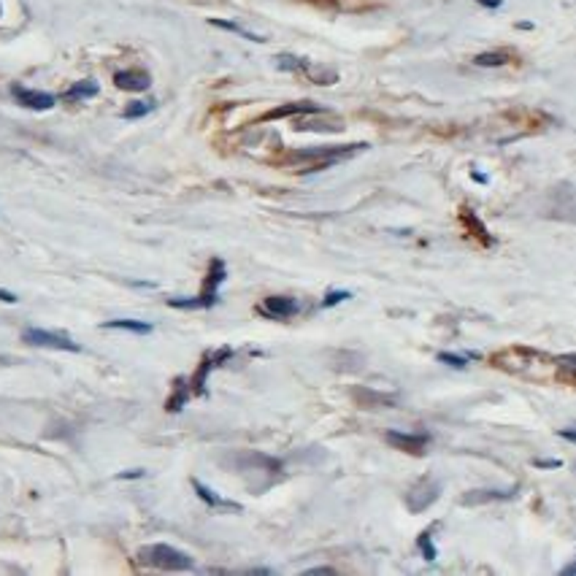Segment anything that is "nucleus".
Instances as JSON below:
<instances>
[{
	"instance_id": "nucleus-7",
	"label": "nucleus",
	"mask_w": 576,
	"mask_h": 576,
	"mask_svg": "<svg viewBox=\"0 0 576 576\" xmlns=\"http://www.w3.org/2000/svg\"><path fill=\"white\" fill-rule=\"evenodd\" d=\"M260 311L271 320H290L293 314H298V300L287 298V295H271V298L263 300Z\"/></svg>"
},
{
	"instance_id": "nucleus-21",
	"label": "nucleus",
	"mask_w": 576,
	"mask_h": 576,
	"mask_svg": "<svg viewBox=\"0 0 576 576\" xmlns=\"http://www.w3.org/2000/svg\"><path fill=\"white\" fill-rule=\"evenodd\" d=\"M417 547H420V552L425 555V560H430V563H433L435 557H438V552H435V547H433V538H430V530L420 533V538H417Z\"/></svg>"
},
{
	"instance_id": "nucleus-15",
	"label": "nucleus",
	"mask_w": 576,
	"mask_h": 576,
	"mask_svg": "<svg viewBox=\"0 0 576 576\" xmlns=\"http://www.w3.org/2000/svg\"><path fill=\"white\" fill-rule=\"evenodd\" d=\"M192 487H195V492H198V498H203L208 506H214V509H228V512H238V506L236 503H228V500L217 498L211 490L206 485H201V482H192Z\"/></svg>"
},
{
	"instance_id": "nucleus-26",
	"label": "nucleus",
	"mask_w": 576,
	"mask_h": 576,
	"mask_svg": "<svg viewBox=\"0 0 576 576\" xmlns=\"http://www.w3.org/2000/svg\"><path fill=\"white\" fill-rule=\"evenodd\" d=\"M308 576H330V574H335L333 568H328V565H322V568H308L306 571Z\"/></svg>"
},
{
	"instance_id": "nucleus-11",
	"label": "nucleus",
	"mask_w": 576,
	"mask_h": 576,
	"mask_svg": "<svg viewBox=\"0 0 576 576\" xmlns=\"http://www.w3.org/2000/svg\"><path fill=\"white\" fill-rule=\"evenodd\" d=\"M460 219H463V225H465V228H468V233H471V236H474L476 241L482 243V246H490V243H492V236H490V233H487V228L485 225H482V219L476 217L474 211H471V208H463L460 211Z\"/></svg>"
},
{
	"instance_id": "nucleus-16",
	"label": "nucleus",
	"mask_w": 576,
	"mask_h": 576,
	"mask_svg": "<svg viewBox=\"0 0 576 576\" xmlns=\"http://www.w3.org/2000/svg\"><path fill=\"white\" fill-rule=\"evenodd\" d=\"M98 92H101V87L92 79H87V81H79V84H74L71 90L65 92V101H84V98H95Z\"/></svg>"
},
{
	"instance_id": "nucleus-25",
	"label": "nucleus",
	"mask_w": 576,
	"mask_h": 576,
	"mask_svg": "<svg viewBox=\"0 0 576 576\" xmlns=\"http://www.w3.org/2000/svg\"><path fill=\"white\" fill-rule=\"evenodd\" d=\"M438 360L447 363V365H452V368H465V365H468V360L465 358H460V355H449V352H441Z\"/></svg>"
},
{
	"instance_id": "nucleus-19",
	"label": "nucleus",
	"mask_w": 576,
	"mask_h": 576,
	"mask_svg": "<svg viewBox=\"0 0 576 576\" xmlns=\"http://www.w3.org/2000/svg\"><path fill=\"white\" fill-rule=\"evenodd\" d=\"M211 25L214 27H222V30H231V33H236V36H241V39L246 41H255V44H263V36H255V33H249V30H243L241 25H233V22H225V19H211Z\"/></svg>"
},
{
	"instance_id": "nucleus-17",
	"label": "nucleus",
	"mask_w": 576,
	"mask_h": 576,
	"mask_svg": "<svg viewBox=\"0 0 576 576\" xmlns=\"http://www.w3.org/2000/svg\"><path fill=\"white\" fill-rule=\"evenodd\" d=\"M509 60H512L509 51H482V54L474 57V65H479V68H500V65H506Z\"/></svg>"
},
{
	"instance_id": "nucleus-14",
	"label": "nucleus",
	"mask_w": 576,
	"mask_h": 576,
	"mask_svg": "<svg viewBox=\"0 0 576 576\" xmlns=\"http://www.w3.org/2000/svg\"><path fill=\"white\" fill-rule=\"evenodd\" d=\"M103 328L106 330H128V333H152V325L149 322H138V320H111V322H103Z\"/></svg>"
},
{
	"instance_id": "nucleus-22",
	"label": "nucleus",
	"mask_w": 576,
	"mask_h": 576,
	"mask_svg": "<svg viewBox=\"0 0 576 576\" xmlns=\"http://www.w3.org/2000/svg\"><path fill=\"white\" fill-rule=\"evenodd\" d=\"M276 63L279 68L284 71H306V60H298V57H290V54H282V57H276Z\"/></svg>"
},
{
	"instance_id": "nucleus-10",
	"label": "nucleus",
	"mask_w": 576,
	"mask_h": 576,
	"mask_svg": "<svg viewBox=\"0 0 576 576\" xmlns=\"http://www.w3.org/2000/svg\"><path fill=\"white\" fill-rule=\"evenodd\" d=\"M322 108L317 106V103H287V106H279V108H273V111H268V114L263 116L266 122H271V119H282V116H295V114H320Z\"/></svg>"
},
{
	"instance_id": "nucleus-20",
	"label": "nucleus",
	"mask_w": 576,
	"mask_h": 576,
	"mask_svg": "<svg viewBox=\"0 0 576 576\" xmlns=\"http://www.w3.org/2000/svg\"><path fill=\"white\" fill-rule=\"evenodd\" d=\"M187 395H190V390H187V382L179 379L176 382V390H173V395L168 400V411H179L184 403H187Z\"/></svg>"
},
{
	"instance_id": "nucleus-29",
	"label": "nucleus",
	"mask_w": 576,
	"mask_h": 576,
	"mask_svg": "<svg viewBox=\"0 0 576 576\" xmlns=\"http://www.w3.org/2000/svg\"><path fill=\"white\" fill-rule=\"evenodd\" d=\"M476 3H479V6H485V9H498L503 0H476Z\"/></svg>"
},
{
	"instance_id": "nucleus-1",
	"label": "nucleus",
	"mask_w": 576,
	"mask_h": 576,
	"mask_svg": "<svg viewBox=\"0 0 576 576\" xmlns=\"http://www.w3.org/2000/svg\"><path fill=\"white\" fill-rule=\"evenodd\" d=\"M138 560L143 565H154V568H166V571H190L192 557L187 552L173 550L168 544H149L138 550Z\"/></svg>"
},
{
	"instance_id": "nucleus-23",
	"label": "nucleus",
	"mask_w": 576,
	"mask_h": 576,
	"mask_svg": "<svg viewBox=\"0 0 576 576\" xmlns=\"http://www.w3.org/2000/svg\"><path fill=\"white\" fill-rule=\"evenodd\" d=\"M154 108V103H133V106H128V111H125V119H138V116H146L149 111Z\"/></svg>"
},
{
	"instance_id": "nucleus-31",
	"label": "nucleus",
	"mask_w": 576,
	"mask_h": 576,
	"mask_svg": "<svg viewBox=\"0 0 576 576\" xmlns=\"http://www.w3.org/2000/svg\"><path fill=\"white\" fill-rule=\"evenodd\" d=\"M143 476V471H128V474H119V479H138Z\"/></svg>"
},
{
	"instance_id": "nucleus-8",
	"label": "nucleus",
	"mask_w": 576,
	"mask_h": 576,
	"mask_svg": "<svg viewBox=\"0 0 576 576\" xmlns=\"http://www.w3.org/2000/svg\"><path fill=\"white\" fill-rule=\"evenodd\" d=\"M14 98L19 106H25V108H33V111H49L54 108V103L57 98L49 95V92H39V90H25V87H14Z\"/></svg>"
},
{
	"instance_id": "nucleus-6",
	"label": "nucleus",
	"mask_w": 576,
	"mask_h": 576,
	"mask_svg": "<svg viewBox=\"0 0 576 576\" xmlns=\"http://www.w3.org/2000/svg\"><path fill=\"white\" fill-rule=\"evenodd\" d=\"M438 492H441V485H438V482H433V479H423L420 485H414V490L409 492L406 503H409L411 512H423V509H428V506L438 498Z\"/></svg>"
},
{
	"instance_id": "nucleus-2",
	"label": "nucleus",
	"mask_w": 576,
	"mask_h": 576,
	"mask_svg": "<svg viewBox=\"0 0 576 576\" xmlns=\"http://www.w3.org/2000/svg\"><path fill=\"white\" fill-rule=\"evenodd\" d=\"M222 282H225V263H222V260H211L208 273H206V282H203V293L198 295V298H190V300L171 298L168 306H173V308H211L214 303H217L219 284Z\"/></svg>"
},
{
	"instance_id": "nucleus-32",
	"label": "nucleus",
	"mask_w": 576,
	"mask_h": 576,
	"mask_svg": "<svg viewBox=\"0 0 576 576\" xmlns=\"http://www.w3.org/2000/svg\"><path fill=\"white\" fill-rule=\"evenodd\" d=\"M563 574H565V576H574V574H576V560H574V563H571V565H565Z\"/></svg>"
},
{
	"instance_id": "nucleus-30",
	"label": "nucleus",
	"mask_w": 576,
	"mask_h": 576,
	"mask_svg": "<svg viewBox=\"0 0 576 576\" xmlns=\"http://www.w3.org/2000/svg\"><path fill=\"white\" fill-rule=\"evenodd\" d=\"M0 300H6V303H16V295L6 293V290H0Z\"/></svg>"
},
{
	"instance_id": "nucleus-3",
	"label": "nucleus",
	"mask_w": 576,
	"mask_h": 576,
	"mask_svg": "<svg viewBox=\"0 0 576 576\" xmlns=\"http://www.w3.org/2000/svg\"><path fill=\"white\" fill-rule=\"evenodd\" d=\"M22 341L33 346H49V349H65V352H79L81 346L74 341V338H68L63 333H51V330H41V328H27L25 333H22Z\"/></svg>"
},
{
	"instance_id": "nucleus-4",
	"label": "nucleus",
	"mask_w": 576,
	"mask_h": 576,
	"mask_svg": "<svg viewBox=\"0 0 576 576\" xmlns=\"http://www.w3.org/2000/svg\"><path fill=\"white\" fill-rule=\"evenodd\" d=\"M233 358V349H217V352H208L203 358V363H201V368L195 371V376H192V393H198V395H203V387H206V379H208V373L214 371L217 365H222L225 360Z\"/></svg>"
},
{
	"instance_id": "nucleus-5",
	"label": "nucleus",
	"mask_w": 576,
	"mask_h": 576,
	"mask_svg": "<svg viewBox=\"0 0 576 576\" xmlns=\"http://www.w3.org/2000/svg\"><path fill=\"white\" fill-rule=\"evenodd\" d=\"M384 438H387V444H393V447L400 449V452H409V455H423L425 447L430 444V435H425V433H400V430H390Z\"/></svg>"
},
{
	"instance_id": "nucleus-9",
	"label": "nucleus",
	"mask_w": 576,
	"mask_h": 576,
	"mask_svg": "<svg viewBox=\"0 0 576 576\" xmlns=\"http://www.w3.org/2000/svg\"><path fill=\"white\" fill-rule=\"evenodd\" d=\"M114 84L125 92H143V90H149L152 79H149V74H143V71H119L114 76Z\"/></svg>"
},
{
	"instance_id": "nucleus-27",
	"label": "nucleus",
	"mask_w": 576,
	"mask_h": 576,
	"mask_svg": "<svg viewBox=\"0 0 576 576\" xmlns=\"http://www.w3.org/2000/svg\"><path fill=\"white\" fill-rule=\"evenodd\" d=\"M557 435H560V438H565V441H574V444H576V430H568V428H563V430H557Z\"/></svg>"
},
{
	"instance_id": "nucleus-12",
	"label": "nucleus",
	"mask_w": 576,
	"mask_h": 576,
	"mask_svg": "<svg viewBox=\"0 0 576 576\" xmlns=\"http://www.w3.org/2000/svg\"><path fill=\"white\" fill-rule=\"evenodd\" d=\"M514 498V490H474L468 492L463 503L465 506H476V503H487V500H509Z\"/></svg>"
},
{
	"instance_id": "nucleus-24",
	"label": "nucleus",
	"mask_w": 576,
	"mask_h": 576,
	"mask_svg": "<svg viewBox=\"0 0 576 576\" xmlns=\"http://www.w3.org/2000/svg\"><path fill=\"white\" fill-rule=\"evenodd\" d=\"M349 298H352V293H346V290H335V293H328V295H325L322 306L330 308V306H335V303H344V300H349Z\"/></svg>"
},
{
	"instance_id": "nucleus-18",
	"label": "nucleus",
	"mask_w": 576,
	"mask_h": 576,
	"mask_svg": "<svg viewBox=\"0 0 576 576\" xmlns=\"http://www.w3.org/2000/svg\"><path fill=\"white\" fill-rule=\"evenodd\" d=\"M303 74H308V79L317 81V84H333V81H338V74H335L333 68H325V65H306Z\"/></svg>"
},
{
	"instance_id": "nucleus-13",
	"label": "nucleus",
	"mask_w": 576,
	"mask_h": 576,
	"mask_svg": "<svg viewBox=\"0 0 576 576\" xmlns=\"http://www.w3.org/2000/svg\"><path fill=\"white\" fill-rule=\"evenodd\" d=\"M555 379L565 384H576V355H560L555 360Z\"/></svg>"
},
{
	"instance_id": "nucleus-28",
	"label": "nucleus",
	"mask_w": 576,
	"mask_h": 576,
	"mask_svg": "<svg viewBox=\"0 0 576 576\" xmlns=\"http://www.w3.org/2000/svg\"><path fill=\"white\" fill-rule=\"evenodd\" d=\"M536 465H538V468H560L563 463H560V460H538Z\"/></svg>"
}]
</instances>
